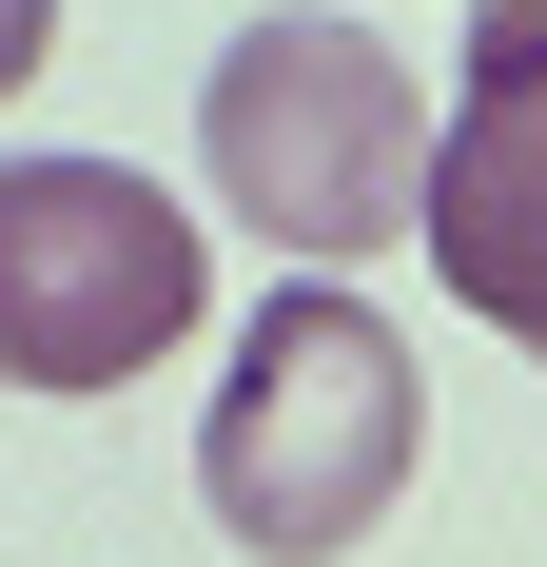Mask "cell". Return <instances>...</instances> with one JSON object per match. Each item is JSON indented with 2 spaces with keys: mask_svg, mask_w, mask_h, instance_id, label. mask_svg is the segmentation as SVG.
<instances>
[{
  "mask_svg": "<svg viewBox=\"0 0 547 567\" xmlns=\"http://www.w3.org/2000/svg\"><path fill=\"white\" fill-rule=\"evenodd\" d=\"M469 79H547V0H469Z\"/></svg>",
  "mask_w": 547,
  "mask_h": 567,
  "instance_id": "5",
  "label": "cell"
},
{
  "mask_svg": "<svg viewBox=\"0 0 547 567\" xmlns=\"http://www.w3.org/2000/svg\"><path fill=\"white\" fill-rule=\"evenodd\" d=\"M411 431H431L411 333L352 275H313V293H274L255 333H235L216 431H196V489H216V528L255 567H352L391 528V489H411Z\"/></svg>",
  "mask_w": 547,
  "mask_h": 567,
  "instance_id": "1",
  "label": "cell"
},
{
  "mask_svg": "<svg viewBox=\"0 0 547 567\" xmlns=\"http://www.w3.org/2000/svg\"><path fill=\"white\" fill-rule=\"evenodd\" d=\"M431 275H450V313H489L508 352H547V79H469L450 99Z\"/></svg>",
  "mask_w": 547,
  "mask_h": 567,
  "instance_id": "4",
  "label": "cell"
},
{
  "mask_svg": "<svg viewBox=\"0 0 547 567\" xmlns=\"http://www.w3.org/2000/svg\"><path fill=\"white\" fill-rule=\"evenodd\" d=\"M196 196L137 157H0V392H117L196 333Z\"/></svg>",
  "mask_w": 547,
  "mask_h": 567,
  "instance_id": "3",
  "label": "cell"
},
{
  "mask_svg": "<svg viewBox=\"0 0 547 567\" xmlns=\"http://www.w3.org/2000/svg\"><path fill=\"white\" fill-rule=\"evenodd\" d=\"M196 176L274 255L352 275L391 235H431V99H411V59L372 20H293L274 0L255 40H216V79H196Z\"/></svg>",
  "mask_w": 547,
  "mask_h": 567,
  "instance_id": "2",
  "label": "cell"
},
{
  "mask_svg": "<svg viewBox=\"0 0 547 567\" xmlns=\"http://www.w3.org/2000/svg\"><path fill=\"white\" fill-rule=\"evenodd\" d=\"M40 59H59V0H0V99H20Z\"/></svg>",
  "mask_w": 547,
  "mask_h": 567,
  "instance_id": "6",
  "label": "cell"
}]
</instances>
